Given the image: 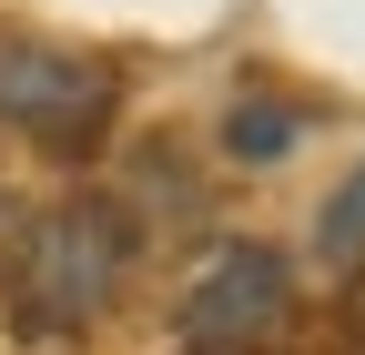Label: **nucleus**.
<instances>
[{
	"label": "nucleus",
	"instance_id": "obj_5",
	"mask_svg": "<svg viewBox=\"0 0 365 355\" xmlns=\"http://www.w3.org/2000/svg\"><path fill=\"white\" fill-rule=\"evenodd\" d=\"M325 254L335 264H365V163L335 183V203H325Z\"/></svg>",
	"mask_w": 365,
	"mask_h": 355
},
{
	"label": "nucleus",
	"instance_id": "obj_2",
	"mask_svg": "<svg viewBox=\"0 0 365 355\" xmlns=\"http://www.w3.org/2000/svg\"><path fill=\"white\" fill-rule=\"evenodd\" d=\"M122 102V81L102 51H71V41H0V122L21 143H51V153H91L102 122Z\"/></svg>",
	"mask_w": 365,
	"mask_h": 355
},
{
	"label": "nucleus",
	"instance_id": "obj_4",
	"mask_svg": "<svg viewBox=\"0 0 365 355\" xmlns=\"http://www.w3.org/2000/svg\"><path fill=\"white\" fill-rule=\"evenodd\" d=\"M284 143H294V112H274V102H244L223 122V153H244V163H274Z\"/></svg>",
	"mask_w": 365,
	"mask_h": 355
},
{
	"label": "nucleus",
	"instance_id": "obj_6",
	"mask_svg": "<svg viewBox=\"0 0 365 355\" xmlns=\"http://www.w3.org/2000/svg\"><path fill=\"white\" fill-rule=\"evenodd\" d=\"M345 335H355V355H365V264H355V294H345Z\"/></svg>",
	"mask_w": 365,
	"mask_h": 355
},
{
	"label": "nucleus",
	"instance_id": "obj_3",
	"mask_svg": "<svg viewBox=\"0 0 365 355\" xmlns=\"http://www.w3.org/2000/svg\"><path fill=\"white\" fill-rule=\"evenodd\" d=\"M284 254L274 244H213L182 284V345L193 355H254L274 325H284Z\"/></svg>",
	"mask_w": 365,
	"mask_h": 355
},
{
	"label": "nucleus",
	"instance_id": "obj_1",
	"mask_svg": "<svg viewBox=\"0 0 365 355\" xmlns=\"http://www.w3.org/2000/svg\"><path fill=\"white\" fill-rule=\"evenodd\" d=\"M132 254H143V234H132V213L112 193H71L51 213H31V234L11 244V315H21V335H81L122 294Z\"/></svg>",
	"mask_w": 365,
	"mask_h": 355
},
{
	"label": "nucleus",
	"instance_id": "obj_7",
	"mask_svg": "<svg viewBox=\"0 0 365 355\" xmlns=\"http://www.w3.org/2000/svg\"><path fill=\"white\" fill-rule=\"evenodd\" d=\"M254 355H264V345H254Z\"/></svg>",
	"mask_w": 365,
	"mask_h": 355
}]
</instances>
